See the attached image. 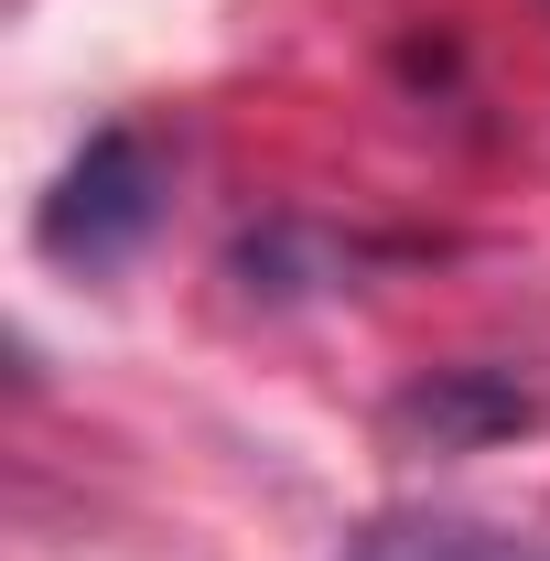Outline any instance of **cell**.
Returning <instances> with one entry per match:
<instances>
[{
  "label": "cell",
  "instance_id": "6da1fadb",
  "mask_svg": "<svg viewBox=\"0 0 550 561\" xmlns=\"http://www.w3.org/2000/svg\"><path fill=\"white\" fill-rule=\"evenodd\" d=\"M151 227H162V151L140 130H98L33 216L44 260H66V271H119Z\"/></svg>",
  "mask_w": 550,
  "mask_h": 561
},
{
  "label": "cell",
  "instance_id": "7a4b0ae2",
  "mask_svg": "<svg viewBox=\"0 0 550 561\" xmlns=\"http://www.w3.org/2000/svg\"><path fill=\"white\" fill-rule=\"evenodd\" d=\"M345 561H550L540 529H496V518H454V507H400L378 529H356Z\"/></svg>",
  "mask_w": 550,
  "mask_h": 561
},
{
  "label": "cell",
  "instance_id": "3957f363",
  "mask_svg": "<svg viewBox=\"0 0 550 561\" xmlns=\"http://www.w3.org/2000/svg\"><path fill=\"white\" fill-rule=\"evenodd\" d=\"M411 421H432V432H465V421L507 432V421H529V389H475V378H443V389H411Z\"/></svg>",
  "mask_w": 550,
  "mask_h": 561
}]
</instances>
